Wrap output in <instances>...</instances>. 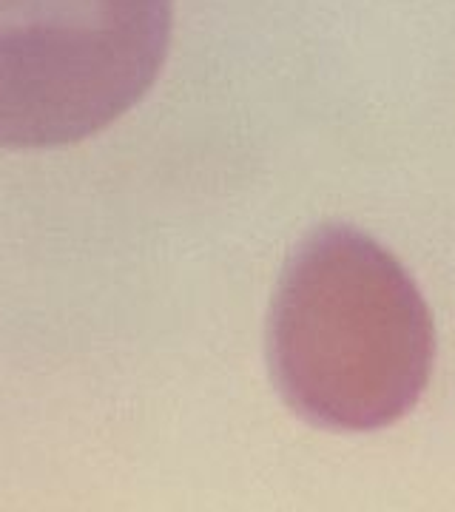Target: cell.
I'll list each match as a JSON object with an SVG mask.
<instances>
[{"mask_svg":"<svg viewBox=\"0 0 455 512\" xmlns=\"http://www.w3.org/2000/svg\"><path fill=\"white\" fill-rule=\"evenodd\" d=\"M433 362V316L396 256L345 225L299 245L273 299L271 370L302 419L382 430L419 404Z\"/></svg>","mask_w":455,"mask_h":512,"instance_id":"obj_1","label":"cell"},{"mask_svg":"<svg viewBox=\"0 0 455 512\" xmlns=\"http://www.w3.org/2000/svg\"><path fill=\"white\" fill-rule=\"evenodd\" d=\"M171 23V0H0V148L111 126L154 86Z\"/></svg>","mask_w":455,"mask_h":512,"instance_id":"obj_2","label":"cell"}]
</instances>
